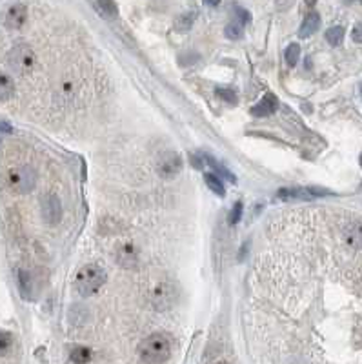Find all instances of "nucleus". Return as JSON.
Returning <instances> with one entry per match:
<instances>
[{
    "mask_svg": "<svg viewBox=\"0 0 362 364\" xmlns=\"http://www.w3.org/2000/svg\"><path fill=\"white\" fill-rule=\"evenodd\" d=\"M140 359L148 364H162L171 357V337L164 331H155L139 344Z\"/></svg>",
    "mask_w": 362,
    "mask_h": 364,
    "instance_id": "obj_1",
    "label": "nucleus"
},
{
    "mask_svg": "<svg viewBox=\"0 0 362 364\" xmlns=\"http://www.w3.org/2000/svg\"><path fill=\"white\" fill-rule=\"evenodd\" d=\"M108 281L106 269L101 264H86L77 271L75 277V290L79 291L82 297H89V295L96 293Z\"/></svg>",
    "mask_w": 362,
    "mask_h": 364,
    "instance_id": "obj_2",
    "label": "nucleus"
},
{
    "mask_svg": "<svg viewBox=\"0 0 362 364\" xmlns=\"http://www.w3.org/2000/svg\"><path fill=\"white\" fill-rule=\"evenodd\" d=\"M8 62L15 73L26 75V73H29V71L35 70L37 55L29 44H17V46H13L11 51H9Z\"/></svg>",
    "mask_w": 362,
    "mask_h": 364,
    "instance_id": "obj_3",
    "label": "nucleus"
},
{
    "mask_svg": "<svg viewBox=\"0 0 362 364\" xmlns=\"http://www.w3.org/2000/svg\"><path fill=\"white\" fill-rule=\"evenodd\" d=\"M8 186L17 193H29L37 186V171L31 166H17L8 173Z\"/></svg>",
    "mask_w": 362,
    "mask_h": 364,
    "instance_id": "obj_4",
    "label": "nucleus"
},
{
    "mask_svg": "<svg viewBox=\"0 0 362 364\" xmlns=\"http://www.w3.org/2000/svg\"><path fill=\"white\" fill-rule=\"evenodd\" d=\"M184 161L175 149H166L157 157V173L162 178H175L182 171Z\"/></svg>",
    "mask_w": 362,
    "mask_h": 364,
    "instance_id": "obj_5",
    "label": "nucleus"
},
{
    "mask_svg": "<svg viewBox=\"0 0 362 364\" xmlns=\"http://www.w3.org/2000/svg\"><path fill=\"white\" fill-rule=\"evenodd\" d=\"M177 297H179V290H177V286H175L173 282L171 281L160 282V284L151 291V304L158 312H164V310L173 306Z\"/></svg>",
    "mask_w": 362,
    "mask_h": 364,
    "instance_id": "obj_6",
    "label": "nucleus"
},
{
    "mask_svg": "<svg viewBox=\"0 0 362 364\" xmlns=\"http://www.w3.org/2000/svg\"><path fill=\"white\" fill-rule=\"evenodd\" d=\"M40 213L46 224H58L62 221V202L55 193H44L40 197Z\"/></svg>",
    "mask_w": 362,
    "mask_h": 364,
    "instance_id": "obj_7",
    "label": "nucleus"
},
{
    "mask_svg": "<svg viewBox=\"0 0 362 364\" xmlns=\"http://www.w3.org/2000/svg\"><path fill=\"white\" fill-rule=\"evenodd\" d=\"M17 284H18V291H20L22 299L26 300H35L37 297V281L33 277V273L29 269L20 268L17 271Z\"/></svg>",
    "mask_w": 362,
    "mask_h": 364,
    "instance_id": "obj_8",
    "label": "nucleus"
},
{
    "mask_svg": "<svg viewBox=\"0 0 362 364\" xmlns=\"http://www.w3.org/2000/svg\"><path fill=\"white\" fill-rule=\"evenodd\" d=\"M27 18V8L24 4H13L4 15V26L8 29H20Z\"/></svg>",
    "mask_w": 362,
    "mask_h": 364,
    "instance_id": "obj_9",
    "label": "nucleus"
},
{
    "mask_svg": "<svg viewBox=\"0 0 362 364\" xmlns=\"http://www.w3.org/2000/svg\"><path fill=\"white\" fill-rule=\"evenodd\" d=\"M277 108H279V99H277L273 93H266L258 100L257 104L251 108V115L253 117H268L271 113H275Z\"/></svg>",
    "mask_w": 362,
    "mask_h": 364,
    "instance_id": "obj_10",
    "label": "nucleus"
},
{
    "mask_svg": "<svg viewBox=\"0 0 362 364\" xmlns=\"http://www.w3.org/2000/svg\"><path fill=\"white\" fill-rule=\"evenodd\" d=\"M117 260L118 264L124 266V268H133L139 262V252L133 244H124L117 253Z\"/></svg>",
    "mask_w": 362,
    "mask_h": 364,
    "instance_id": "obj_11",
    "label": "nucleus"
},
{
    "mask_svg": "<svg viewBox=\"0 0 362 364\" xmlns=\"http://www.w3.org/2000/svg\"><path fill=\"white\" fill-rule=\"evenodd\" d=\"M319 27H320V15L311 11V13L306 15L301 29H299V37H301V39H308V37H311L313 33H317Z\"/></svg>",
    "mask_w": 362,
    "mask_h": 364,
    "instance_id": "obj_12",
    "label": "nucleus"
},
{
    "mask_svg": "<svg viewBox=\"0 0 362 364\" xmlns=\"http://www.w3.org/2000/svg\"><path fill=\"white\" fill-rule=\"evenodd\" d=\"M15 95V82L13 78L6 73H0V102L13 99Z\"/></svg>",
    "mask_w": 362,
    "mask_h": 364,
    "instance_id": "obj_13",
    "label": "nucleus"
},
{
    "mask_svg": "<svg viewBox=\"0 0 362 364\" xmlns=\"http://www.w3.org/2000/svg\"><path fill=\"white\" fill-rule=\"evenodd\" d=\"M279 199H282V200H310L311 195L308 190L288 188V190H279Z\"/></svg>",
    "mask_w": 362,
    "mask_h": 364,
    "instance_id": "obj_14",
    "label": "nucleus"
},
{
    "mask_svg": "<svg viewBox=\"0 0 362 364\" xmlns=\"http://www.w3.org/2000/svg\"><path fill=\"white\" fill-rule=\"evenodd\" d=\"M204 161H206V162H210L211 168H213L215 171H217V173H215V175H220V177L227 178V180L233 182V184H235V182H237V177H235V175H233L232 171H229V169H227V168H224V166L220 164V162H218V161H215L213 157L204 155Z\"/></svg>",
    "mask_w": 362,
    "mask_h": 364,
    "instance_id": "obj_15",
    "label": "nucleus"
},
{
    "mask_svg": "<svg viewBox=\"0 0 362 364\" xmlns=\"http://www.w3.org/2000/svg\"><path fill=\"white\" fill-rule=\"evenodd\" d=\"M204 180L206 184H208V188H210L213 193H217L218 197H224L226 195V190H224V184L222 180H220V177L215 173H206L204 175Z\"/></svg>",
    "mask_w": 362,
    "mask_h": 364,
    "instance_id": "obj_16",
    "label": "nucleus"
},
{
    "mask_svg": "<svg viewBox=\"0 0 362 364\" xmlns=\"http://www.w3.org/2000/svg\"><path fill=\"white\" fill-rule=\"evenodd\" d=\"M346 238L353 248H362V226L353 224L346 230Z\"/></svg>",
    "mask_w": 362,
    "mask_h": 364,
    "instance_id": "obj_17",
    "label": "nucleus"
},
{
    "mask_svg": "<svg viewBox=\"0 0 362 364\" xmlns=\"http://www.w3.org/2000/svg\"><path fill=\"white\" fill-rule=\"evenodd\" d=\"M96 6H98V11H101L106 18L118 17V8L113 0H96Z\"/></svg>",
    "mask_w": 362,
    "mask_h": 364,
    "instance_id": "obj_18",
    "label": "nucleus"
},
{
    "mask_svg": "<svg viewBox=\"0 0 362 364\" xmlns=\"http://www.w3.org/2000/svg\"><path fill=\"white\" fill-rule=\"evenodd\" d=\"M193 22H195V13H186V15H180L175 22V29L180 31V33H186L193 27Z\"/></svg>",
    "mask_w": 362,
    "mask_h": 364,
    "instance_id": "obj_19",
    "label": "nucleus"
},
{
    "mask_svg": "<svg viewBox=\"0 0 362 364\" xmlns=\"http://www.w3.org/2000/svg\"><path fill=\"white\" fill-rule=\"evenodd\" d=\"M326 40L332 46H341L342 40H344V27L341 26H335V27H330L326 31Z\"/></svg>",
    "mask_w": 362,
    "mask_h": 364,
    "instance_id": "obj_20",
    "label": "nucleus"
},
{
    "mask_svg": "<svg viewBox=\"0 0 362 364\" xmlns=\"http://www.w3.org/2000/svg\"><path fill=\"white\" fill-rule=\"evenodd\" d=\"M89 359H91V350H89V348L79 346L71 351V360H73L75 364H86L89 362Z\"/></svg>",
    "mask_w": 362,
    "mask_h": 364,
    "instance_id": "obj_21",
    "label": "nucleus"
},
{
    "mask_svg": "<svg viewBox=\"0 0 362 364\" xmlns=\"http://www.w3.org/2000/svg\"><path fill=\"white\" fill-rule=\"evenodd\" d=\"M284 56H286V62H288L289 66H295L299 62V56H301V46L299 44H289L288 48H286V53H284Z\"/></svg>",
    "mask_w": 362,
    "mask_h": 364,
    "instance_id": "obj_22",
    "label": "nucleus"
},
{
    "mask_svg": "<svg viewBox=\"0 0 362 364\" xmlns=\"http://www.w3.org/2000/svg\"><path fill=\"white\" fill-rule=\"evenodd\" d=\"M11 346H13V335L6 329H0V355H6Z\"/></svg>",
    "mask_w": 362,
    "mask_h": 364,
    "instance_id": "obj_23",
    "label": "nucleus"
},
{
    "mask_svg": "<svg viewBox=\"0 0 362 364\" xmlns=\"http://www.w3.org/2000/svg\"><path fill=\"white\" fill-rule=\"evenodd\" d=\"M224 35L232 40H239L242 37V26H240L239 22H229L226 29H224Z\"/></svg>",
    "mask_w": 362,
    "mask_h": 364,
    "instance_id": "obj_24",
    "label": "nucleus"
},
{
    "mask_svg": "<svg viewBox=\"0 0 362 364\" xmlns=\"http://www.w3.org/2000/svg\"><path fill=\"white\" fill-rule=\"evenodd\" d=\"M217 95L220 97V99L224 100V102H227V104L235 106L237 102H239V99H237V93L233 89H227V87H217Z\"/></svg>",
    "mask_w": 362,
    "mask_h": 364,
    "instance_id": "obj_25",
    "label": "nucleus"
},
{
    "mask_svg": "<svg viewBox=\"0 0 362 364\" xmlns=\"http://www.w3.org/2000/svg\"><path fill=\"white\" fill-rule=\"evenodd\" d=\"M233 13H235V22H239L240 26H244L251 20V13H249L248 9L240 8V6H233Z\"/></svg>",
    "mask_w": 362,
    "mask_h": 364,
    "instance_id": "obj_26",
    "label": "nucleus"
},
{
    "mask_svg": "<svg viewBox=\"0 0 362 364\" xmlns=\"http://www.w3.org/2000/svg\"><path fill=\"white\" fill-rule=\"evenodd\" d=\"M242 208H244L242 202H235L232 215H229V222H232V224H237V222L240 221V217H242Z\"/></svg>",
    "mask_w": 362,
    "mask_h": 364,
    "instance_id": "obj_27",
    "label": "nucleus"
},
{
    "mask_svg": "<svg viewBox=\"0 0 362 364\" xmlns=\"http://www.w3.org/2000/svg\"><path fill=\"white\" fill-rule=\"evenodd\" d=\"M189 162H191L193 168L202 169L204 168V155H195V153H191V155H189Z\"/></svg>",
    "mask_w": 362,
    "mask_h": 364,
    "instance_id": "obj_28",
    "label": "nucleus"
},
{
    "mask_svg": "<svg viewBox=\"0 0 362 364\" xmlns=\"http://www.w3.org/2000/svg\"><path fill=\"white\" fill-rule=\"evenodd\" d=\"M351 39H353V42L362 44V24H355L353 31H351Z\"/></svg>",
    "mask_w": 362,
    "mask_h": 364,
    "instance_id": "obj_29",
    "label": "nucleus"
},
{
    "mask_svg": "<svg viewBox=\"0 0 362 364\" xmlns=\"http://www.w3.org/2000/svg\"><path fill=\"white\" fill-rule=\"evenodd\" d=\"M248 246L249 244H244V248H240V253H239V260H242L246 257V252H248Z\"/></svg>",
    "mask_w": 362,
    "mask_h": 364,
    "instance_id": "obj_30",
    "label": "nucleus"
},
{
    "mask_svg": "<svg viewBox=\"0 0 362 364\" xmlns=\"http://www.w3.org/2000/svg\"><path fill=\"white\" fill-rule=\"evenodd\" d=\"M0 130L6 131V133H9V131H11V126H9V124H6V122H0Z\"/></svg>",
    "mask_w": 362,
    "mask_h": 364,
    "instance_id": "obj_31",
    "label": "nucleus"
},
{
    "mask_svg": "<svg viewBox=\"0 0 362 364\" xmlns=\"http://www.w3.org/2000/svg\"><path fill=\"white\" fill-rule=\"evenodd\" d=\"M206 6H218L220 4V0H204Z\"/></svg>",
    "mask_w": 362,
    "mask_h": 364,
    "instance_id": "obj_32",
    "label": "nucleus"
},
{
    "mask_svg": "<svg viewBox=\"0 0 362 364\" xmlns=\"http://www.w3.org/2000/svg\"><path fill=\"white\" fill-rule=\"evenodd\" d=\"M360 95H362V84H360Z\"/></svg>",
    "mask_w": 362,
    "mask_h": 364,
    "instance_id": "obj_33",
    "label": "nucleus"
},
{
    "mask_svg": "<svg viewBox=\"0 0 362 364\" xmlns=\"http://www.w3.org/2000/svg\"><path fill=\"white\" fill-rule=\"evenodd\" d=\"M360 166H362V157H360Z\"/></svg>",
    "mask_w": 362,
    "mask_h": 364,
    "instance_id": "obj_34",
    "label": "nucleus"
},
{
    "mask_svg": "<svg viewBox=\"0 0 362 364\" xmlns=\"http://www.w3.org/2000/svg\"><path fill=\"white\" fill-rule=\"evenodd\" d=\"M218 364H226V362H218Z\"/></svg>",
    "mask_w": 362,
    "mask_h": 364,
    "instance_id": "obj_35",
    "label": "nucleus"
},
{
    "mask_svg": "<svg viewBox=\"0 0 362 364\" xmlns=\"http://www.w3.org/2000/svg\"><path fill=\"white\" fill-rule=\"evenodd\" d=\"M358 2H360V4H362V0H358Z\"/></svg>",
    "mask_w": 362,
    "mask_h": 364,
    "instance_id": "obj_36",
    "label": "nucleus"
}]
</instances>
